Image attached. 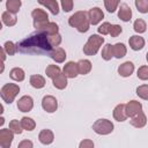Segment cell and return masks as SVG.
Returning a JSON list of instances; mask_svg holds the SVG:
<instances>
[{
	"mask_svg": "<svg viewBox=\"0 0 148 148\" xmlns=\"http://www.w3.org/2000/svg\"><path fill=\"white\" fill-rule=\"evenodd\" d=\"M9 128L15 133V134H21L23 132V127L21 124V120L18 121L17 119H13L9 121Z\"/></svg>",
	"mask_w": 148,
	"mask_h": 148,
	"instance_id": "cell-35",
	"label": "cell"
},
{
	"mask_svg": "<svg viewBox=\"0 0 148 148\" xmlns=\"http://www.w3.org/2000/svg\"><path fill=\"white\" fill-rule=\"evenodd\" d=\"M68 24L72 28H75L79 32H87L90 27V21L88 17V12L79 10L75 12L68 18Z\"/></svg>",
	"mask_w": 148,
	"mask_h": 148,
	"instance_id": "cell-2",
	"label": "cell"
},
{
	"mask_svg": "<svg viewBox=\"0 0 148 148\" xmlns=\"http://www.w3.org/2000/svg\"><path fill=\"white\" fill-rule=\"evenodd\" d=\"M59 73H61V69H60V67H59L58 65H49V66L45 68V74H46V76L50 77V79L56 77Z\"/></svg>",
	"mask_w": 148,
	"mask_h": 148,
	"instance_id": "cell-32",
	"label": "cell"
},
{
	"mask_svg": "<svg viewBox=\"0 0 148 148\" xmlns=\"http://www.w3.org/2000/svg\"><path fill=\"white\" fill-rule=\"evenodd\" d=\"M14 134L15 133L9 127L0 130V147L1 148H9L12 146Z\"/></svg>",
	"mask_w": 148,
	"mask_h": 148,
	"instance_id": "cell-8",
	"label": "cell"
},
{
	"mask_svg": "<svg viewBox=\"0 0 148 148\" xmlns=\"http://www.w3.org/2000/svg\"><path fill=\"white\" fill-rule=\"evenodd\" d=\"M113 118L117 120V121H125L128 117H127V113H126V109H125V104H118L114 109H113Z\"/></svg>",
	"mask_w": 148,
	"mask_h": 148,
	"instance_id": "cell-19",
	"label": "cell"
},
{
	"mask_svg": "<svg viewBox=\"0 0 148 148\" xmlns=\"http://www.w3.org/2000/svg\"><path fill=\"white\" fill-rule=\"evenodd\" d=\"M136 76H138V79H140L142 81L148 80V66L147 65L140 66L138 72H136Z\"/></svg>",
	"mask_w": 148,
	"mask_h": 148,
	"instance_id": "cell-39",
	"label": "cell"
},
{
	"mask_svg": "<svg viewBox=\"0 0 148 148\" xmlns=\"http://www.w3.org/2000/svg\"><path fill=\"white\" fill-rule=\"evenodd\" d=\"M136 95L145 101H148V84H141L136 88Z\"/></svg>",
	"mask_w": 148,
	"mask_h": 148,
	"instance_id": "cell-38",
	"label": "cell"
},
{
	"mask_svg": "<svg viewBox=\"0 0 148 148\" xmlns=\"http://www.w3.org/2000/svg\"><path fill=\"white\" fill-rule=\"evenodd\" d=\"M114 126H113V123L109 119H97L94 124H92V130L96 134H99V135H108L110 133H112Z\"/></svg>",
	"mask_w": 148,
	"mask_h": 148,
	"instance_id": "cell-5",
	"label": "cell"
},
{
	"mask_svg": "<svg viewBox=\"0 0 148 148\" xmlns=\"http://www.w3.org/2000/svg\"><path fill=\"white\" fill-rule=\"evenodd\" d=\"M38 2H39V5L46 7L51 12V14H53V15L59 14V3L57 0H38Z\"/></svg>",
	"mask_w": 148,
	"mask_h": 148,
	"instance_id": "cell-21",
	"label": "cell"
},
{
	"mask_svg": "<svg viewBox=\"0 0 148 148\" xmlns=\"http://www.w3.org/2000/svg\"><path fill=\"white\" fill-rule=\"evenodd\" d=\"M79 147L80 148H92L94 147V142L91 140H89V139H84L79 143Z\"/></svg>",
	"mask_w": 148,
	"mask_h": 148,
	"instance_id": "cell-43",
	"label": "cell"
},
{
	"mask_svg": "<svg viewBox=\"0 0 148 148\" xmlns=\"http://www.w3.org/2000/svg\"><path fill=\"white\" fill-rule=\"evenodd\" d=\"M60 5L64 12L68 13L73 9V0H60Z\"/></svg>",
	"mask_w": 148,
	"mask_h": 148,
	"instance_id": "cell-41",
	"label": "cell"
},
{
	"mask_svg": "<svg viewBox=\"0 0 148 148\" xmlns=\"http://www.w3.org/2000/svg\"><path fill=\"white\" fill-rule=\"evenodd\" d=\"M34 108V99L29 95H24L17 101V109L21 112H29Z\"/></svg>",
	"mask_w": 148,
	"mask_h": 148,
	"instance_id": "cell-9",
	"label": "cell"
},
{
	"mask_svg": "<svg viewBox=\"0 0 148 148\" xmlns=\"http://www.w3.org/2000/svg\"><path fill=\"white\" fill-rule=\"evenodd\" d=\"M103 44H104V37L94 34L88 38L87 43L83 45V53L86 56H95Z\"/></svg>",
	"mask_w": 148,
	"mask_h": 148,
	"instance_id": "cell-3",
	"label": "cell"
},
{
	"mask_svg": "<svg viewBox=\"0 0 148 148\" xmlns=\"http://www.w3.org/2000/svg\"><path fill=\"white\" fill-rule=\"evenodd\" d=\"M110 29H111V23L110 22H103L98 28H97V32L99 35H109L110 34Z\"/></svg>",
	"mask_w": 148,
	"mask_h": 148,
	"instance_id": "cell-40",
	"label": "cell"
},
{
	"mask_svg": "<svg viewBox=\"0 0 148 148\" xmlns=\"http://www.w3.org/2000/svg\"><path fill=\"white\" fill-rule=\"evenodd\" d=\"M101 56H102V58H103L105 61L111 60V58L113 57V45H111V44H109V43L105 44V45L103 46V49H102Z\"/></svg>",
	"mask_w": 148,
	"mask_h": 148,
	"instance_id": "cell-28",
	"label": "cell"
},
{
	"mask_svg": "<svg viewBox=\"0 0 148 148\" xmlns=\"http://www.w3.org/2000/svg\"><path fill=\"white\" fill-rule=\"evenodd\" d=\"M3 123H5V119L1 117V118H0V125H3Z\"/></svg>",
	"mask_w": 148,
	"mask_h": 148,
	"instance_id": "cell-45",
	"label": "cell"
},
{
	"mask_svg": "<svg viewBox=\"0 0 148 148\" xmlns=\"http://www.w3.org/2000/svg\"><path fill=\"white\" fill-rule=\"evenodd\" d=\"M88 17H89L90 24L96 25L104 18V13L99 7H92L88 10Z\"/></svg>",
	"mask_w": 148,
	"mask_h": 148,
	"instance_id": "cell-10",
	"label": "cell"
},
{
	"mask_svg": "<svg viewBox=\"0 0 148 148\" xmlns=\"http://www.w3.org/2000/svg\"><path fill=\"white\" fill-rule=\"evenodd\" d=\"M119 3H120V0H104L105 9L109 13H114L118 9Z\"/></svg>",
	"mask_w": 148,
	"mask_h": 148,
	"instance_id": "cell-34",
	"label": "cell"
},
{
	"mask_svg": "<svg viewBox=\"0 0 148 148\" xmlns=\"http://www.w3.org/2000/svg\"><path fill=\"white\" fill-rule=\"evenodd\" d=\"M146 60H147V62H148V52H147V54H146Z\"/></svg>",
	"mask_w": 148,
	"mask_h": 148,
	"instance_id": "cell-46",
	"label": "cell"
},
{
	"mask_svg": "<svg viewBox=\"0 0 148 148\" xmlns=\"http://www.w3.org/2000/svg\"><path fill=\"white\" fill-rule=\"evenodd\" d=\"M47 38H49V42H50V44H51L52 47L59 46L60 43H61V40H62L61 39V35L59 32L53 34V35H47Z\"/></svg>",
	"mask_w": 148,
	"mask_h": 148,
	"instance_id": "cell-37",
	"label": "cell"
},
{
	"mask_svg": "<svg viewBox=\"0 0 148 148\" xmlns=\"http://www.w3.org/2000/svg\"><path fill=\"white\" fill-rule=\"evenodd\" d=\"M9 76H10L12 80H14L16 82H21L25 79V73L21 67H14V68L10 69Z\"/></svg>",
	"mask_w": 148,
	"mask_h": 148,
	"instance_id": "cell-24",
	"label": "cell"
},
{
	"mask_svg": "<svg viewBox=\"0 0 148 148\" xmlns=\"http://www.w3.org/2000/svg\"><path fill=\"white\" fill-rule=\"evenodd\" d=\"M121 31H123V29H121V27L119 24H111V29H110V34L109 35L111 37H117V36H119L121 34Z\"/></svg>",
	"mask_w": 148,
	"mask_h": 148,
	"instance_id": "cell-42",
	"label": "cell"
},
{
	"mask_svg": "<svg viewBox=\"0 0 148 148\" xmlns=\"http://www.w3.org/2000/svg\"><path fill=\"white\" fill-rule=\"evenodd\" d=\"M133 29H134V31L138 32V34H143V32H146V30H147V23H146V21L142 20V18L135 20L134 23H133Z\"/></svg>",
	"mask_w": 148,
	"mask_h": 148,
	"instance_id": "cell-29",
	"label": "cell"
},
{
	"mask_svg": "<svg viewBox=\"0 0 148 148\" xmlns=\"http://www.w3.org/2000/svg\"><path fill=\"white\" fill-rule=\"evenodd\" d=\"M20 92V87L16 83H6L0 89V96L3 102L12 104L15 99V97Z\"/></svg>",
	"mask_w": 148,
	"mask_h": 148,
	"instance_id": "cell-4",
	"label": "cell"
},
{
	"mask_svg": "<svg viewBox=\"0 0 148 148\" xmlns=\"http://www.w3.org/2000/svg\"><path fill=\"white\" fill-rule=\"evenodd\" d=\"M38 140H39L40 143H43L45 146L51 145L53 142V140H54V134H53V132L51 130H47V128L42 130L39 132V134H38Z\"/></svg>",
	"mask_w": 148,
	"mask_h": 148,
	"instance_id": "cell-17",
	"label": "cell"
},
{
	"mask_svg": "<svg viewBox=\"0 0 148 148\" xmlns=\"http://www.w3.org/2000/svg\"><path fill=\"white\" fill-rule=\"evenodd\" d=\"M118 17L124 22H128L132 18V9L127 3L120 5L118 8Z\"/></svg>",
	"mask_w": 148,
	"mask_h": 148,
	"instance_id": "cell-18",
	"label": "cell"
},
{
	"mask_svg": "<svg viewBox=\"0 0 148 148\" xmlns=\"http://www.w3.org/2000/svg\"><path fill=\"white\" fill-rule=\"evenodd\" d=\"M62 72L68 79H74L79 75V69H77V62L74 61H68L64 65Z\"/></svg>",
	"mask_w": 148,
	"mask_h": 148,
	"instance_id": "cell-13",
	"label": "cell"
},
{
	"mask_svg": "<svg viewBox=\"0 0 148 148\" xmlns=\"http://www.w3.org/2000/svg\"><path fill=\"white\" fill-rule=\"evenodd\" d=\"M38 31H43V32H45V34H47V35H53V34H57L58 31H59V27H58V24L57 23H54V22H49L47 24H45L40 30H38Z\"/></svg>",
	"mask_w": 148,
	"mask_h": 148,
	"instance_id": "cell-30",
	"label": "cell"
},
{
	"mask_svg": "<svg viewBox=\"0 0 148 148\" xmlns=\"http://www.w3.org/2000/svg\"><path fill=\"white\" fill-rule=\"evenodd\" d=\"M125 109H126V113H127V117H133L135 116L136 113L141 112L142 111V104L138 101H130L125 104Z\"/></svg>",
	"mask_w": 148,
	"mask_h": 148,
	"instance_id": "cell-11",
	"label": "cell"
},
{
	"mask_svg": "<svg viewBox=\"0 0 148 148\" xmlns=\"http://www.w3.org/2000/svg\"><path fill=\"white\" fill-rule=\"evenodd\" d=\"M126 53H127V49L124 43H116L113 45V57L114 58L120 59V58L125 57Z\"/></svg>",
	"mask_w": 148,
	"mask_h": 148,
	"instance_id": "cell-26",
	"label": "cell"
},
{
	"mask_svg": "<svg viewBox=\"0 0 148 148\" xmlns=\"http://www.w3.org/2000/svg\"><path fill=\"white\" fill-rule=\"evenodd\" d=\"M134 5H135L138 12H140L142 14L148 13V0H135Z\"/></svg>",
	"mask_w": 148,
	"mask_h": 148,
	"instance_id": "cell-36",
	"label": "cell"
},
{
	"mask_svg": "<svg viewBox=\"0 0 148 148\" xmlns=\"http://www.w3.org/2000/svg\"><path fill=\"white\" fill-rule=\"evenodd\" d=\"M134 72V64L132 61H125L118 67V74L123 77H128Z\"/></svg>",
	"mask_w": 148,
	"mask_h": 148,
	"instance_id": "cell-14",
	"label": "cell"
},
{
	"mask_svg": "<svg viewBox=\"0 0 148 148\" xmlns=\"http://www.w3.org/2000/svg\"><path fill=\"white\" fill-rule=\"evenodd\" d=\"M42 108L44 111L49 112V113H53L57 111L58 109V101L54 96L52 95H46L43 97L42 99Z\"/></svg>",
	"mask_w": 148,
	"mask_h": 148,
	"instance_id": "cell-7",
	"label": "cell"
},
{
	"mask_svg": "<svg viewBox=\"0 0 148 148\" xmlns=\"http://www.w3.org/2000/svg\"><path fill=\"white\" fill-rule=\"evenodd\" d=\"M53 47L51 46L47 34L43 31H36L21 42L17 43V50L22 53H30V54H49Z\"/></svg>",
	"mask_w": 148,
	"mask_h": 148,
	"instance_id": "cell-1",
	"label": "cell"
},
{
	"mask_svg": "<svg viewBox=\"0 0 148 148\" xmlns=\"http://www.w3.org/2000/svg\"><path fill=\"white\" fill-rule=\"evenodd\" d=\"M1 21H2V23H3L5 25H7V27H13V25L16 24L17 18H16L15 14H13V13L6 10V12H3V13L1 14Z\"/></svg>",
	"mask_w": 148,
	"mask_h": 148,
	"instance_id": "cell-22",
	"label": "cell"
},
{
	"mask_svg": "<svg viewBox=\"0 0 148 148\" xmlns=\"http://www.w3.org/2000/svg\"><path fill=\"white\" fill-rule=\"evenodd\" d=\"M91 61L88 59H81L77 61V69H79V74L81 75H86L91 71Z\"/></svg>",
	"mask_w": 148,
	"mask_h": 148,
	"instance_id": "cell-23",
	"label": "cell"
},
{
	"mask_svg": "<svg viewBox=\"0 0 148 148\" xmlns=\"http://www.w3.org/2000/svg\"><path fill=\"white\" fill-rule=\"evenodd\" d=\"M31 17L34 18V28L36 30H40L45 24H47L49 21V15L44 9L36 8L31 12Z\"/></svg>",
	"mask_w": 148,
	"mask_h": 148,
	"instance_id": "cell-6",
	"label": "cell"
},
{
	"mask_svg": "<svg viewBox=\"0 0 148 148\" xmlns=\"http://www.w3.org/2000/svg\"><path fill=\"white\" fill-rule=\"evenodd\" d=\"M30 84L35 89H42L45 86V77L39 74H34L30 76Z\"/></svg>",
	"mask_w": 148,
	"mask_h": 148,
	"instance_id": "cell-25",
	"label": "cell"
},
{
	"mask_svg": "<svg viewBox=\"0 0 148 148\" xmlns=\"http://www.w3.org/2000/svg\"><path fill=\"white\" fill-rule=\"evenodd\" d=\"M2 49L6 51V53H7L8 56H14V54L18 51V50H17V44H15V43H13V42H10V40H7V42L3 44Z\"/></svg>",
	"mask_w": 148,
	"mask_h": 148,
	"instance_id": "cell-33",
	"label": "cell"
},
{
	"mask_svg": "<svg viewBox=\"0 0 148 148\" xmlns=\"http://www.w3.org/2000/svg\"><path fill=\"white\" fill-rule=\"evenodd\" d=\"M131 125L136 127V128H142L143 126H146L147 124V116L145 114V112H139L136 113L135 116L131 117V120H130Z\"/></svg>",
	"mask_w": 148,
	"mask_h": 148,
	"instance_id": "cell-16",
	"label": "cell"
},
{
	"mask_svg": "<svg viewBox=\"0 0 148 148\" xmlns=\"http://www.w3.org/2000/svg\"><path fill=\"white\" fill-rule=\"evenodd\" d=\"M49 56H50V58H51L52 60H54V61L58 62V64L64 62V61L66 60V57H67V56H66V51H65L62 47H59V46L53 47V49L50 51Z\"/></svg>",
	"mask_w": 148,
	"mask_h": 148,
	"instance_id": "cell-12",
	"label": "cell"
},
{
	"mask_svg": "<svg viewBox=\"0 0 148 148\" xmlns=\"http://www.w3.org/2000/svg\"><path fill=\"white\" fill-rule=\"evenodd\" d=\"M21 124H22L23 130L25 131H34L36 127V121L30 117H23L21 119Z\"/></svg>",
	"mask_w": 148,
	"mask_h": 148,
	"instance_id": "cell-31",
	"label": "cell"
},
{
	"mask_svg": "<svg viewBox=\"0 0 148 148\" xmlns=\"http://www.w3.org/2000/svg\"><path fill=\"white\" fill-rule=\"evenodd\" d=\"M22 6L21 0H7L6 1V9L13 14H17Z\"/></svg>",
	"mask_w": 148,
	"mask_h": 148,
	"instance_id": "cell-27",
	"label": "cell"
},
{
	"mask_svg": "<svg viewBox=\"0 0 148 148\" xmlns=\"http://www.w3.org/2000/svg\"><path fill=\"white\" fill-rule=\"evenodd\" d=\"M67 76L65 75V73L62 72V73H59L56 77H53L52 79V83H53V87L54 88H57V89H59V90H62V89H65L66 87H67Z\"/></svg>",
	"mask_w": 148,
	"mask_h": 148,
	"instance_id": "cell-20",
	"label": "cell"
},
{
	"mask_svg": "<svg viewBox=\"0 0 148 148\" xmlns=\"http://www.w3.org/2000/svg\"><path fill=\"white\" fill-rule=\"evenodd\" d=\"M32 147H34V143L30 140H22L17 145V148H32Z\"/></svg>",
	"mask_w": 148,
	"mask_h": 148,
	"instance_id": "cell-44",
	"label": "cell"
},
{
	"mask_svg": "<svg viewBox=\"0 0 148 148\" xmlns=\"http://www.w3.org/2000/svg\"><path fill=\"white\" fill-rule=\"evenodd\" d=\"M128 44L133 51H140L145 46V39H143V37H141L139 35H133L130 37Z\"/></svg>",
	"mask_w": 148,
	"mask_h": 148,
	"instance_id": "cell-15",
	"label": "cell"
}]
</instances>
